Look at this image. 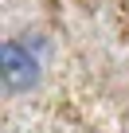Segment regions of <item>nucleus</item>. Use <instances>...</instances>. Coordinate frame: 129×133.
I'll return each instance as SVG.
<instances>
[{
	"mask_svg": "<svg viewBox=\"0 0 129 133\" xmlns=\"http://www.w3.org/2000/svg\"><path fill=\"white\" fill-rule=\"evenodd\" d=\"M43 78V59L31 43L24 39H4V47H0V82H4V90L12 98L20 94H31Z\"/></svg>",
	"mask_w": 129,
	"mask_h": 133,
	"instance_id": "f257e3e1",
	"label": "nucleus"
}]
</instances>
